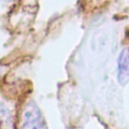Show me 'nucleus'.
Instances as JSON below:
<instances>
[{"label":"nucleus","mask_w":129,"mask_h":129,"mask_svg":"<svg viewBox=\"0 0 129 129\" xmlns=\"http://www.w3.org/2000/svg\"><path fill=\"white\" fill-rule=\"evenodd\" d=\"M118 81L121 85L129 82V48H124L119 53L117 59Z\"/></svg>","instance_id":"f03ea898"},{"label":"nucleus","mask_w":129,"mask_h":129,"mask_svg":"<svg viewBox=\"0 0 129 129\" xmlns=\"http://www.w3.org/2000/svg\"><path fill=\"white\" fill-rule=\"evenodd\" d=\"M0 124L5 129L11 128V113L10 110L0 102Z\"/></svg>","instance_id":"7ed1b4c3"},{"label":"nucleus","mask_w":129,"mask_h":129,"mask_svg":"<svg viewBox=\"0 0 129 129\" xmlns=\"http://www.w3.org/2000/svg\"><path fill=\"white\" fill-rule=\"evenodd\" d=\"M3 1H11V0H3Z\"/></svg>","instance_id":"20e7f679"},{"label":"nucleus","mask_w":129,"mask_h":129,"mask_svg":"<svg viewBox=\"0 0 129 129\" xmlns=\"http://www.w3.org/2000/svg\"><path fill=\"white\" fill-rule=\"evenodd\" d=\"M20 129H46L39 109L32 102L27 104L23 111Z\"/></svg>","instance_id":"f257e3e1"}]
</instances>
